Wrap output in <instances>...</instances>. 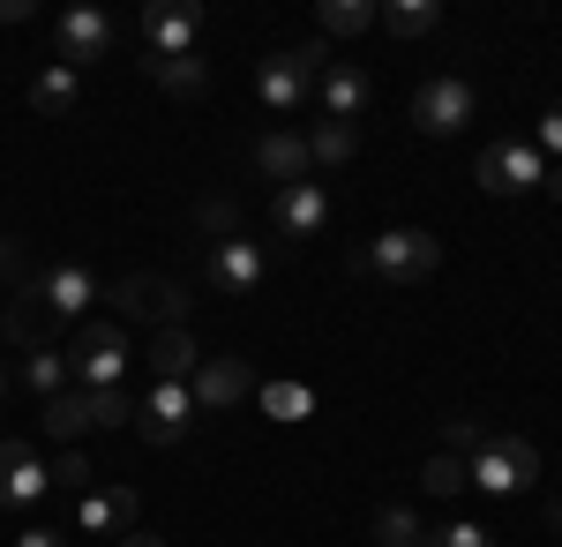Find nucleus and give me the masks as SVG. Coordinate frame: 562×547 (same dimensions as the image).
<instances>
[{"mask_svg":"<svg viewBox=\"0 0 562 547\" xmlns=\"http://www.w3.org/2000/svg\"><path fill=\"white\" fill-rule=\"evenodd\" d=\"M532 480H540V450L525 435H480L465 450V488H480L487 503H518Z\"/></svg>","mask_w":562,"mask_h":547,"instance_id":"1","label":"nucleus"},{"mask_svg":"<svg viewBox=\"0 0 562 547\" xmlns=\"http://www.w3.org/2000/svg\"><path fill=\"white\" fill-rule=\"evenodd\" d=\"M352 263H360L375 286H420V278L442 270V241H435L428 225H383Z\"/></svg>","mask_w":562,"mask_h":547,"instance_id":"2","label":"nucleus"},{"mask_svg":"<svg viewBox=\"0 0 562 547\" xmlns=\"http://www.w3.org/2000/svg\"><path fill=\"white\" fill-rule=\"evenodd\" d=\"M323 68H330V45L323 38L278 45V53H262V68H256V98L270 113H301L315 98V83H323Z\"/></svg>","mask_w":562,"mask_h":547,"instance_id":"3","label":"nucleus"},{"mask_svg":"<svg viewBox=\"0 0 562 547\" xmlns=\"http://www.w3.org/2000/svg\"><path fill=\"white\" fill-rule=\"evenodd\" d=\"M128 360H135V345H128V331H121L113 315H83V323L68 331L76 390H121V382H128Z\"/></svg>","mask_w":562,"mask_h":547,"instance_id":"4","label":"nucleus"},{"mask_svg":"<svg viewBox=\"0 0 562 547\" xmlns=\"http://www.w3.org/2000/svg\"><path fill=\"white\" fill-rule=\"evenodd\" d=\"M195 421H203V405H195L188 382H150V390L135 398V435H143L150 450H180V443H195Z\"/></svg>","mask_w":562,"mask_h":547,"instance_id":"5","label":"nucleus"},{"mask_svg":"<svg viewBox=\"0 0 562 547\" xmlns=\"http://www.w3.org/2000/svg\"><path fill=\"white\" fill-rule=\"evenodd\" d=\"M473 180H480V196L518 203V196H532V188H548V158H540L532 143H518V135H503V143H487V150L473 158Z\"/></svg>","mask_w":562,"mask_h":547,"instance_id":"6","label":"nucleus"},{"mask_svg":"<svg viewBox=\"0 0 562 547\" xmlns=\"http://www.w3.org/2000/svg\"><path fill=\"white\" fill-rule=\"evenodd\" d=\"M480 113V90L465 76H428V83L413 90V127L435 135V143H450V135H465Z\"/></svg>","mask_w":562,"mask_h":547,"instance_id":"7","label":"nucleus"},{"mask_svg":"<svg viewBox=\"0 0 562 547\" xmlns=\"http://www.w3.org/2000/svg\"><path fill=\"white\" fill-rule=\"evenodd\" d=\"M53 495V458H38L31 443H0V510L8 517H31V510Z\"/></svg>","mask_w":562,"mask_h":547,"instance_id":"8","label":"nucleus"},{"mask_svg":"<svg viewBox=\"0 0 562 547\" xmlns=\"http://www.w3.org/2000/svg\"><path fill=\"white\" fill-rule=\"evenodd\" d=\"M53 45H60L68 68H90V60H105V53L121 45V23H113L105 8H60V15H53Z\"/></svg>","mask_w":562,"mask_h":547,"instance_id":"9","label":"nucleus"},{"mask_svg":"<svg viewBox=\"0 0 562 547\" xmlns=\"http://www.w3.org/2000/svg\"><path fill=\"white\" fill-rule=\"evenodd\" d=\"M23 293L38 300V308L53 315V323H83L90 308H98V293H105V286L90 278L83 263H60V270H38V278H31Z\"/></svg>","mask_w":562,"mask_h":547,"instance_id":"10","label":"nucleus"},{"mask_svg":"<svg viewBox=\"0 0 562 547\" xmlns=\"http://www.w3.org/2000/svg\"><path fill=\"white\" fill-rule=\"evenodd\" d=\"M203 278H211L217 293H256L262 278H270V255H262V241L233 233V241H217V248L203 255Z\"/></svg>","mask_w":562,"mask_h":547,"instance_id":"11","label":"nucleus"},{"mask_svg":"<svg viewBox=\"0 0 562 547\" xmlns=\"http://www.w3.org/2000/svg\"><path fill=\"white\" fill-rule=\"evenodd\" d=\"M195 31H203V8H188V0H150V8H143V45H150V60L195 53Z\"/></svg>","mask_w":562,"mask_h":547,"instance_id":"12","label":"nucleus"},{"mask_svg":"<svg viewBox=\"0 0 562 547\" xmlns=\"http://www.w3.org/2000/svg\"><path fill=\"white\" fill-rule=\"evenodd\" d=\"M188 390H195V405H203V413H233L240 398H256L262 382H256V368H248L240 353H217V360H203V368H195V382H188Z\"/></svg>","mask_w":562,"mask_h":547,"instance_id":"13","label":"nucleus"},{"mask_svg":"<svg viewBox=\"0 0 562 547\" xmlns=\"http://www.w3.org/2000/svg\"><path fill=\"white\" fill-rule=\"evenodd\" d=\"M256 172L270 180V188H301L307 172V135H293V127H270V135H256Z\"/></svg>","mask_w":562,"mask_h":547,"instance_id":"14","label":"nucleus"},{"mask_svg":"<svg viewBox=\"0 0 562 547\" xmlns=\"http://www.w3.org/2000/svg\"><path fill=\"white\" fill-rule=\"evenodd\" d=\"M0 345H15V353H38V345H60V323L45 315L31 293L0 300Z\"/></svg>","mask_w":562,"mask_h":547,"instance_id":"15","label":"nucleus"},{"mask_svg":"<svg viewBox=\"0 0 562 547\" xmlns=\"http://www.w3.org/2000/svg\"><path fill=\"white\" fill-rule=\"evenodd\" d=\"M270 217H278V233H285V241H307V233H323V225H330V196H323L315 180H301V188H278Z\"/></svg>","mask_w":562,"mask_h":547,"instance_id":"16","label":"nucleus"},{"mask_svg":"<svg viewBox=\"0 0 562 547\" xmlns=\"http://www.w3.org/2000/svg\"><path fill=\"white\" fill-rule=\"evenodd\" d=\"M195 368H203V345H195L188 323H166L150 337V376L158 382H195Z\"/></svg>","mask_w":562,"mask_h":547,"instance_id":"17","label":"nucleus"},{"mask_svg":"<svg viewBox=\"0 0 562 547\" xmlns=\"http://www.w3.org/2000/svg\"><path fill=\"white\" fill-rule=\"evenodd\" d=\"M315 105H323V121L360 127V113H368V76H360V68H323V83H315Z\"/></svg>","mask_w":562,"mask_h":547,"instance_id":"18","label":"nucleus"},{"mask_svg":"<svg viewBox=\"0 0 562 547\" xmlns=\"http://www.w3.org/2000/svg\"><path fill=\"white\" fill-rule=\"evenodd\" d=\"M135 517V488H90L83 503H76V525L83 533H105V540H121Z\"/></svg>","mask_w":562,"mask_h":547,"instance_id":"19","label":"nucleus"},{"mask_svg":"<svg viewBox=\"0 0 562 547\" xmlns=\"http://www.w3.org/2000/svg\"><path fill=\"white\" fill-rule=\"evenodd\" d=\"M143 76L166 90V98H180V105H195L203 90H211V60L203 53H180V60H143Z\"/></svg>","mask_w":562,"mask_h":547,"instance_id":"20","label":"nucleus"},{"mask_svg":"<svg viewBox=\"0 0 562 547\" xmlns=\"http://www.w3.org/2000/svg\"><path fill=\"white\" fill-rule=\"evenodd\" d=\"M23 390H31L38 405L68 398V390H76V368H68V353H60V345H38V353H23Z\"/></svg>","mask_w":562,"mask_h":547,"instance_id":"21","label":"nucleus"},{"mask_svg":"<svg viewBox=\"0 0 562 547\" xmlns=\"http://www.w3.org/2000/svg\"><path fill=\"white\" fill-rule=\"evenodd\" d=\"M76 98H83V83H76V68H68V60H53V68L31 76V113H45V121H60Z\"/></svg>","mask_w":562,"mask_h":547,"instance_id":"22","label":"nucleus"},{"mask_svg":"<svg viewBox=\"0 0 562 547\" xmlns=\"http://www.w3.org/2000/svg\"><path fill=\"white\" fill-rule=\"evenodd\" d=\"M360 158V127H346V121H315L307 127V166H352Z\"/></svg>","mask_w":562,"mask_h":547,"instance_id":"23","label":"nucleus"},{"mask_svg":"<svg viewBox=\"0 0 562 547\" xmlns=\"http://www.w3.org/2000/svg\"><path fill=\"white\" fill-rule=\"evenodd\" d=\"M315 23H323L330 38H360V31H375V23H383V8H368V0H323V8H315Z\"/></svg>","mask_w":562,"mask_h":547,"instance_id":"24","label":"nucleus"},{"mask_svg":"<svg viewBox=\"0 0 562 547\" xmlns=\"http://www.w3.org/2000/svg\"><path fill=\"white\" fill-rule=\"evenodd\" d=\"M150 293H158V270H128V278H113L98 300H113V323H121V315H150Z\"/></svg>","mask_w":562,"mask_h":547,"instance_id":"25","label":"nucleus"},{"mask_svg":"<svg viewBox=\"0 0 562 547\" xmlns=\"http://www.w3.org/2000/svg\"><path fill=\"white\" fill-rule=\"evenodd\" d=\"M256 405L270 421H307V413H315V390H307V382H262Z\"/></svg>","mask_w":562,"mask_h":547,"instance_id":"26","label":"nucleus"},{"mask_svg":"<svg viewBox=\"0 0 562 547\" xmlns=\"http://www.w3.org/2000/svg\"><path fill=\"white\" fill-rule=\"evenodd\" d=\"M435 23H442L435 0H390V8H383V31H397V38H428Z\"/></svg>","mask_w":562,"mask_h":547,"instance_id":"27","label":"nucleus"},{"mask_svg":"<svg viewBox=\"0 0 562 547\" xmlns=\"http://www.w3.org/2000/svg\"><path fill=\"white\" fill-rule=\"evenodd\" d=\"M38 421H45V435H53V443H76V435L90 427V413H83V390H68V398L38 405Z\"/></svg>","mask_w":562,"mask_h":547,"instance_id":"28","label":"nucleus"},{"mask_svg":"<svg viewBox=\"0 0 562 547\" xmlns=\"http://www.w3.org/2000/svg\"><path fill=\"white\" fill-rule=\"evenodd\" d=\"M83 413H90V427H135L128 382H121V390H83Z\"/></svg>","mask_w":562,"mask_h":547,"instance_id":"29","label":"nucleus"},{"mask_svg":"<svg viewBox=\"0 0 562 547\" xmlns=\"http://www.w3.org/2000/svg\"><path fill=\"white\" fill-rule=\"evenodd\" d=\"M420 540H428V533H420V517H413L405 503L375 510V547H420Z\"/></svg>","mask_w":562,"mask_h":547,"instance_id":"30","label":"nucleus"},{"mask_svg":"<svg viewBox=\"0 0 562 547\" xmlns=\"http://www.w3.org/2000/svg\"><path fill=\"white\" fill-rule=\"evenodd\" d=\"M188 308H195V286H188V278H158V293H150L158 331H166V323H188Z\"/></svg>","mask_w":562,"mask_h":547,"instance_id":"31","label":"nucleus"},{"mask_svg":"<svg viewBox=\"0 0 562 547\" xmlns=\"http://www.w3.org/2000/svg\"><path fill=\"white\" fill-rule=\"evenodd\" d=\"M420 547H495V533H487L480 517H442V525H435Z\"/></svg>","mask_w":562,"mask_h":547,"instance_id":"32","label":"nucleus"},{"mask_svg":"<svg viewBox=\"0 0 562 547\" xmlns=\"http://www.w3.org/2000/svg\"><path fill=\"white\" fill-rule=\"evenodd\" d=\"M195 233H203V241H233V233H240V211H233V203H225V196H211V203H203V211H195Z\"/></svg>","mask_w":562,"mask_h":547,"instance_id":"33","label":"nucleus"},{"mask_svg":"<svg viewBox=\"0 0 562 547\" xmlns=\"http://www.w3.org/2000/svg\"><path fill=\"white\" fill-rule=\"evenodd\" d=\"M53 488H60V495H76V503H83L90 488H98V472H90V458H76V450H60V465H53Z\"/></svg>","mask_w":562,"mask_h":547,"instance_id":"34","label":"nucleus"},{"mask_svg":"<svg viewBox=\"0 0 562 547\" xmlns=\"http://www.w3.org/2000/svg\"><path fill=\"white\" fill-rule=\"evenodd\" d=\"M420 480H428V495H465V458H458V450H442V458H428Z\"/></svg>","mask_w":562,"mask_h":547,"instance_id":"35","label":"nucleus"},{"mask_svg":"<svg viewBox=\"0 0 562 547\" xmlns=\"http://www.w3.org/2000/svg\"><path fill=\"white\" fill-rule=\"evenodd\" d=\"M532 150H540L548 166H562V98L548 105V113H540V143H532Z\"/></svg>","mask_w":562,"mask_h":547,"instance_id":"36","label":"nucleus"},{"mask_svg":"<svg viewBox=\"0 0 562 547\" xmlns=\"http://www.w3.org/2000/svg\"><path fill=\"white\" fill-rule=\"evenodd\" d=\"M0 278H8V286H15V293H23V286H31V263H23V248H15V241H8V233H0Z\"/></svg>","mask_w":562,"mask_h":547,"instance_id":"37","label":"nucleus"},{"mask_svg":"<svg viewBox=\"0 0 562 547\" xmlns=\"http://www.w3.org/2000/svg\"><path fill=\"white\" fill-rule=\"evenodd\" d=\"M473 443H480V427H473V421H442V450H458V458H465Z\"/></svg>","mask_w":562,"mask_h":547,"instance_id":"38","label":"nucleus"},{"mask_svg":"<svg viewBox=\"0 0 562 547\" xmlns=\"http://www.w3.org/2000/svg\"><path fill=\"white\" fill-rule=\"evenodd\" d=\"M15 547H68V540H60L53 525H23V533H15Z\"/></svg>","mask_w":562,"mask_h":547,"instance_id":"39","label":"nucleus"},{"mask_svg":"<svg viewBox=\"0 0 562 547\" xmlns=\"http://www.w3.org/2000/svg\"><path fill=\"white\" fill-rule=\"evenodd\" d=\"M31 15H38L31 0H0V23H31Z\"/></svg>","mask_w":562,"mask_h":547,"instance_id":"40","label":"nucleus"},{"mask_svg":"<svg viewBox=\"0 0 562 547\" xmlns=\"http://www.w3.org/2000/svg\"><path fill=\"white\" fill-rule=\"evenodd\" d=\"M121 547H166V540H158V533H143V525H128V533H121Z\"/></svg>","mask_w":562,"mask_h":547,"instance_id":"41","label":"nucleus"},{"mask_svg":"<svg viewBox=\"0 0 562 547\" xmlns=\"http://www.w3.org/2000/svg\"><path fill=\"white\" fill-rule=\"evenodd\" d=\"M540 525H548V533H562V495H548V510H540Z\"/></svg>","mask_w":562,"mask_h":547,"instance_id":"42","label":"nucleus"},{"mask_svg":"<svg viewBox=\"0 0 562 547\" xmlns=\"http://www.w3.org/2000/svg\"><path fill=\"white\" fill-rule=\"evenodd\" d=\"M548 196H555V203H562V166H548Z\"/></svg>","mask_w":562,"mask_h":547,"instance_id":"43","label":"nucleus"},{"mask_svg":"<svg viewBox=\"0 0 562 547\" xmlns=\"http://www.w3.org/2000/svg\"><path fill=\"white\" fill-rule=\"evenodd\" d=\"M0 398H8V360H0Z\"/></svg>","mask_w":562,"mask_h":547,"instance_id":"44","label":"nucleus"}]
</instances>
